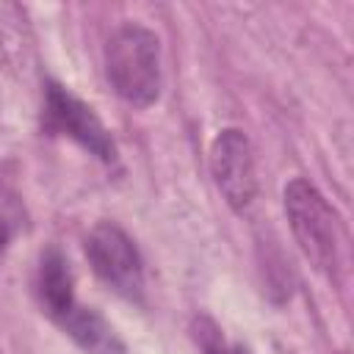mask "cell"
<instances>
[{
    "label": "cell",
    "instance_id": "6da1fadb",
    "mask_svg": "<svg viewBox=\"0 0 354 354\" xmlns=\"http://www.w3.org/2000/svg\"><path fill=\"white\" fill-rule=\"evenodd\" d=\"M105 72L113 91L130 105H152L160 91V44L141 25H122L105 47Z\"/></svg>",
    "mask_w": 354,
    "mask_h": 354
},
{
    "label": "cell",
    "instance_id": "7a4b0ae2",
    "mask_svg": "<svg viewBox=\"0 0 354 354\" xmlns=\"http://www.w3.org/2000/svg\"><path fill=\"white\" fill-rule=\"evenodd\" d=\"M285 213L304 257L313 266L332 271L340 257V221L324 194L313 183L296 177L285 185Z\"/></svg>",
    "mask_w": 354,
    "mask_h": 354
},
{
    "label": "cell",
    "instance_id": "3957f363",
    "mask_svg": "<svg viewBox=\"0 0 354 354\" xmlns=\"http://www.w3.org/2000/svg\"><path fill=\"white\" fill-rule=\"evenodd\" d=\"M86 254L91 268L105 285H111L124 299H141L144 293L141 254L122 227L111 221L97 224L86 238Z\"/></svg>",
    "mask_w": 354,
    "mask_h": 354
},
{
    "label": "cell",
    "instance_id": "277c9868",
    "mask_svg": "<svg viewBox=\"0 0 354 354\" xmlns=\"http://www.w3.org/2000/svg\"><path fill=\"white\" fill-rule=\"evenodd\" d=\"M41 124L47 133L66 136V138L77 141L83 149L97 155L102 163L116 160V144H113L111 133L105 130V124L100 122V116L58 83H47V88H44Z\"/></svg>",
    "mask_w": 354,
    "mask_h": 354
},
{
    "label": "cell",
    "instance_id": "5b68a950",
    "mask_svg": "<svg viewBox=\"0 0 354 354\" xmlns=\"http://www.w3.org/2000/svg\"><path fill=\"white\" fill-rule=\"evenodd\" d=\"M210 171H213V180H216L221 196L227 199V205L232 210H246L249 202L254 199L257 177H254L252 144L241 130L227 127L213 138Z\"/></svg>",
    "mask_w": 354,
    "mask_h": 354
},
{
    "label": "cell",
    "instance_id": "8992f818",
    "mask_svg": "<svg viewBox=\"0 0 354 354\" xmlns=\"http://www.w3.org/2000/svg\"><path fill=\"white\" fill-rule=\"evenodd\" d=\"M36 299L41 310L61 324L72 310H75V290H72V271L66 257L58 249H47L39 260L36 271Z\"/></svg>",
    "mask_w": 354,
    "mask_h": 354
},
{
    "label": "cell",
    "instance_id": "52a82bcc",
    "mask_svg": "<svg viewBox=\"0 0 354 354\" xmlns=\"http://www.w3.org/2000/svg\"><path fill=\"white\" fill-rule=\"evenodd\" d=\"M80 348L88 354H124V346L113 335V329L105 324V318L83 304H75V310L58 324Z\"/></svg>",
    "mask_w": 354,
    "mask_h": 354
},
{
    "label": "cell",
    "instance_id": "ba28073f",
    "mask_svg": "<svg viewBox=\"0 0 354 354\" xmlns=\"http://www.w3.org/2000/svg\"><path fill=\"white\" fill-rule=\"evenodd\" d=\"M25 227V207L17 194L8 188H0V260L6 257L11 241L22 232Z\"/></svg>",
    "mask_w": 354,
    "mask_h": 354
},
{
    "label": "cell",
    "instance_id": "9c48e42d",
    "mask_svg": "<svg viewBox=\"0 0 354 354\" xmlns=\"http://www.w3.org/2000/svg\"><path fill=\"white\" fill-rule=\"evenodd\" d=\"M196 340H199L205 354H249V348L241 346V343H224L218 326L207 318L196 321Z\"/></svg>",
    "mask_w": 354,
    "mask_h": 354
}]
</instances>
